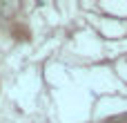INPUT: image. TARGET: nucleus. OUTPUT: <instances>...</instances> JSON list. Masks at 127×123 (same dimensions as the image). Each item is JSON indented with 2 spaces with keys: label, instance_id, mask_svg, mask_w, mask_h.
<instances>
[]
</instances>
